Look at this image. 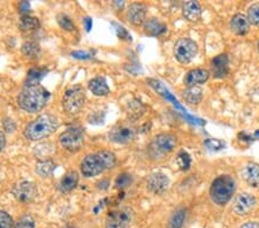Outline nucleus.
Instances as JSON below:
<instances>
[{"label": "nucleus", "instance_id": "nucleus-1", "mask_svg": "<svg viewBox=\"0 0 259 228\" xmlns=\"http://www.w3.org/2000/svg\"><path fill=\"white\" fill-rule=\"evenodd\" d=\"M49 91L40 84H27L18 96L20 109L28 113H37L47 106L50 99Z\"/></svg>", "mask_w": 259, "mask_h": 228}, {"label": "nucleus", "instance_id": "nucleus-2", "mask_svg": "<svg viewBox=\"0 0 259 228\" xmlns=\"http://www.w3.org/2000/svg\"><path fill=\"white\" fill-rule=\"evenodd\" d=\"M116 157L111 151H99L93 155H88L81 163V172L85 177L99 175L107 169L114 168Z\"/></svg>", "mask_w": 259, "mask_h": 228}, {"label": "nucleus", "instance_id": "nucleus-3", "mask_svg": "<svg viewBox=\"0 0 259 228\" xmlns=\"http://www.w3.org/2000/svg\"><path fill=\"white\" fill-rule=\"evenodd\" d=\"M58 127H59V120L57 117L51 114H43L27 124L24 129V136L28 140L36 142L54 134Z\"/></svg>", "mask_w": 259, "mask_h": 228}, {"label": "nucleus", "instance_id": "nucleus-4", "mask_svg": "<svg viewBox=\"0 0 259 228\" xmlns=\"http://www.w3.org/2000/svg\"><path fill=\"white\" fill-rule=\"evenodd\" d=\"M235 180L231 175H220L211 185V201L219 206L226 205L232 200L233 195L235 193Z\"/></svg>", "mask_w": 259, "mask_h": 228}, {"label": "nucleus", "instance_id": "nucleus-5", "mask_svg": "<svg viewBox=\"0 0 259 228\" xmlns=\"http://www.w3.org/2000/svg\"><path fill=\"white\" fill-rule=\"evenodd\" d=\"M178 145V139L172 134H159L152 139L151 143L149 145L150 155L154 158H159L175 150Z\"/></svg>", "mask_w": 259, "mask_h": 228}, {"label": "nucleus", "instance_id": "nucleus-6", "mask_svg": "<svg viewBox=\"0 0 259 228\" xmlns=\"http://www.w3.org/2000/svg\"><path fill=\"white\" fill-rule=\"evenodd\" d=\"M62 105L66 112L70 114H77L85 105V93L82 86L76 85L68 89L62 98Z\"/></svg>", "mask_w": 259, "mask_h": 228}, {"label": "nucleus", "instance_id": "nucleus-7", "mask_svg": "<svg viewBox=\"0 0 259 228\" xmlns=\"http://www.w3.org/2000/svg\"><path fill=\"white\" fill-rule=\"evenodd\" d=\"M59 142L65 150L78 152L84 145V132L81 127H69L60 135Z\"/></svg>", "mask_w": 259, "mask_h": 228}, {"label": "nucleus", "instance_id": "nucleus-8", "mask_svg": "<svg viewBox=\"0 0 259 228\" xmlns=\"http://www.w3.org/2000/svg\"><path fill=\"white\" fill-rule=\"evenodd\" d=\"M198 53V45L188 37H182L174 45V57L180 64H189Z\"/></svg>", "mask_w": 259, "mask_h": 228}, {"label": "nucleus", "instance_id": "nucleus-9", "mask_svg": "<svg viewBox=\"0 0 259 228\" xmlns=\"http://www.w3.org/2000/svg\"><path fill=\"white\" fill-rule=\"evenodd\" d=\"M133 215V210L129 207L111 211L107 215L105 228H128L132 223Z\"/></svg>", "mask_w": 259, "mask_h": 228}, {"label": "nucleus", "instance_id": "nucleus-10", "mask_svg": "<svg viewBox=\"0 0 259 228\" xmlns=\"http://www.w3.org/2000/svg\"><path fill=\"white\" fill-rule=\"evenodd\" d=\"M13 196L21 203H31L35 200L38 190L36 185L31 181H19L12 188Z\"/></svg>", "mask_w": 259, "mask_h": 228}, {"label": "nucleus", "instance_id": "nucleus-11", "mask_svg": "<svg viewBox=\"0 0 259 228\" xmlns=\"http://www.w3.org/2000/svg\"><path fill=\"white\" fill-rule=\"evenodd\" d=\"M135 128L131 124H118L110 131V140L118 144H127L135 139Z\"/></svg>", "mask_w": 259, "mask_h": 228}, {"label": "nucleus", "instance_id": "nucleus-12", "mask_svg": "<svg viewBox=\"0 0 259 228\" xmlns=\"http://www.w3.org/2000/svg\"><path fill=\"white\" fill-rule=\"evenodd\" d=\"M256 203L257 201L253 195L249 193H241L240 195H237L235 202H234V212L237 215H246L253 210Z\"/></svg>", "mask_w": 259, "mask_h": 228}, {"label": "nucleus", "instance_id": "nucleus-13", "mask_svg": "<svg viewBox=\"0 0 259 228\" xmlns=\"http://www.w3.org/2000/svg\"><path fill=\"white\" fill-rule=\"evenodd\" d=\"M146 186H148V189L151 193L156 195H161L168 189L169 179L166 174L161 172H156L152 173L151 175L148 177Z\"/></svg>", "mask_w": 259, "mask_h": 228}, {"label": "nucleus", "instance_id": "nucleus-14", "mask_svg": "<svg viewBox=\"0 0 259 228\" xmlns=\"http://www.w3.org/2000/svg\"><path fill=\"white\" fill-rule=\"evenodd\" d=\"M127 20L132 24L140 27L146 21V6L141 3H134L127 10Z\"/></svg>", "mask_w": 259, "mask_h": 228}, {"label": "nucleus", "instance_id": "nucleus-15", "mask_svg": "<svg viewBox=\"0 0 259 228\" xmlns=\"http://www.w3.org/2000/svg\"><path fill=\"white\" fill-rule=\"evenodd\" d=\"M229 60L227 55H219L211 61V74L215 78H224L228 74Z\"/></svg>", "mask_w": 259, "mask_h": 228}, {"label": "nucleus", "instance_id": "nucleus-16", "mask_svg": "<svg viewBox=\"0 0 259 228\" xmlns=\"http://www.w3.org/2000/svg\"><path fill=\"white\" fill-rule=\"evenodd\" d=\"M211 73L207 69L203 68H196L191 69L186 74L185 76V84L187 86H199L200 84H204L210 77Z\"/></svg>", "mask_w": 259, "mask_h": 228}, {"label": "nucleus", "instance_id": "nucleus-17", "mask_svg": "<svg viewBox=\"0 0 259 228\" xmlns=\"http://www.w3.org/2000/svg\"><path fill=\"white\" fill-rule=\"evenodd\" d=\"M231 30L235 35L243 36L246 35L250 30V22L248 16L241 13L235 14L231 20Z\"/></svg>", "mask_w": 259, "mask_h": 228}, {"label": "nucleus", "instance_id": "nucleus-18", "mask_svg": "<svg viewBox=\"0 0 259 228\" xmlns=\"http://www.w3.org/2000/svg\"><path fill=\"white\" fill-rule=\"evenodd\" d=\"M182 13L185 19L189 22H197L202 18V7L197 2L190 0V2H186L183 4Z\"/></svg>", "mask_w": 259, "mask_h": 228}, {"label": "nucleus", "instance_id": "nucleus-19", "mask_svg": "<svg viewBox=\"0 0 259 228\" xmlns=\"http://www.w3.org/2000/svg\"><path fill=\"white\" fill-rule=\"evenodd\" d=\"M143 27H144L145 34L149 36H153V37L164 35L167 31L166 24L162 23L160 20H158L156 18L146 19V21L143 24Z\"/></svg>", "mask_w": 259, "mask_h": 228}, {"label": "nucleus", "instance_id": "nucleus-20", "mask_svg": "<svg viewBox=\"0 0 259 228\" xmlns=\"http://www.w3.org/2000/svg\"><path fill=\"white\" fill-rule=\"evenodd\" d=\"M242 175L246 184L252 188H259V165L256 163H250L244 166Z\"/></svg>", "mask_w": 259, "mask_h": 228}, {"label": "nucleus", "instance_id": "nucleus-21", "mask_svg": "<svg viewBox=\"0 0 259 228\" xmlns=\"http://www.w3.org/2000/svg\"><path fill=\"white\" fill-rule=\"evenodd\" d=\"M89 90L93 93L95 96L104 97L110 94V86H108L105 78L103 77H95L89 81Z\"/></svg>", "mask_w": 259, "mask_h": 228}, {"label": "nucleus", "instance_id": "nucleus-22", "mask_svg": "<svg viewBox=\"0 0 259 228\" xmlns=\"http://www.w3.org/2000/svg\"><path fill=\"white\" fill-rule=\"evenodd\" d=\"M78 180H80L78 173L76 171H70L62 176V179L60 180L59 188L62 193L72 192V190H74L77 187Z\"/></svg>", "mask_w": 259, "mask_h": 228}, {"label": "nucleus", "instance_id": "nucleus-23", "mask_svg": "<svg viewBox=\"0 0 259 228\" xmlns=\"http://www.w3.org/2000/svg\"><path fill=\"white\" fill-rule=\"evenodd\" d=\"M182 97L190 105H198L203 99V90L200 86H188L182 93Z\"/></svg>", "mask_w": 259, "mask_h": 228}, {"label": "nucleus", "instance_id": "nucleus-24", "mask_svg": "<svg viewBox=\"0 0 259 228\" xmlns=\"http://www.w3.org/2000/svg\"><path fill=\"white\" fill-rule=\"evenodd\" d=\"M126 110H127V114L129 119L137 120L144 114L146 107L142 104L141 101H139V99H134V101L128 103Z\"/></svg>", "mask_w": 259, "mask_h": 228}, {"label": "nucleus", "instance_id": "nucleus-25", "mask_svg": "<svg viewBox=\"0 0 259 228\" xmlns=\"http://www.w3.org/2000/svg\"><path fill=\"white\" fill-rule=\"evenodd\" d=\"M22 53L23 56L28 58L30 60H36L38 59L40 56V47L38 43L33 40H28L26 43H23L22 45Z\"/></svg>", "mask_w": 259, "mask_h": 228}, {"label": "nucleus", "instance_id": "nucleus-26", "mask_svg": "<svg viewBox=\"0 0 259 228\" xmlns=\"http://www.w3.org/2000/svg\"><path fill=\"white\" fill-rule=\"evenodd\" d=\"M40 26L39 20L31 15H22L19 21V27L22 31H32L38 29Z\"/></svg>", "mask_w": 259, "mask_h": 228}, {"label": "nucleus", "instance_id": "nucleus-27", "mask_svg": "<svg viewBox=\"0 0 259 228\" xmlns=\"http://www.w3.org/2000/svg\"><path fill=\"white\" fill-rule=\"evenodd\" d=\"M54 168H56V164L52 160H40L36 165V173L39 174L41 177H48L52 175Z\"/></svg>", "mask_w": 259, "mask_h": 228}, {"label": "nucleus", "instance_id": "nucleus-28", "mask_svg": "<svg viewBox=\"0 0 259 228\" xmlns=\"http://www.w3.org/2000/svg\"><path fill=\"white\" fill-rule=\"evenodd\" d=\"M186 219V210L178 209L169 219L168 228H182Z\"/></svg>", "mask_w": 259, "mask_h": 228}, {"label": "nucleus", "instance_id": "nucleus-29", "mask_svg": "<svg viewBox=\"0 0 259 228\" xmlns=\"http://www.w3.org/2000/svg\"><path fill=\"white\" fill-rule=\"evenodd\" d=\"M47 73V69L33 68L28 73V81L29 84H39V81Z\"/></svg>", "mask_w": 259, "mask_h": 228}, {"label": "nucleus", "instance_id": "nucleus-30", "mask_svg": "<svg viewBox=\"0 0 259 228\" xmlns=\"http://www.w3.org/2000/svg\"><path fill=\"white\" fill-rule=\"evenodd\" d=\"M246 16H248L250 24H253V26L259 27V3L252 4V5L249 7L248 15Z\"/></svg>", "mask_w": 259, "mask_h": 228}, {"label": "nucleus", "instance_id": "nucleus-31", "mask_svg": "<svg viewBox=\"0 0 259 228\" xmlns=\"http://www.w3.org/2000/svg\"><path fill=\"white\" fill-rule=\"evenodd\" d=\"M177 163L179 165L180 169H182V171H187V169H189L191 165L190 156L188 155V152L186 151H180L177 158Z\"/></svg>", "mask_w": 259, "mask_h": 228}, {"label": "nucleus", "instance_id": "nucleus-32", "mask_svg": "<svg viewBox=\"0 0 259 228\" xmlns=\"http://www.w3.org/2000/svg\"><path fill=\"white\" fill-rule=\"evenodd\" d=\"M57 21L59 23V26L64 29V30L67 31H73L75 29V26L73 23V21L70 20L69 16H67L65 14H59L57 16Z\"/></svg>", "mask_w": 259, "mask_h": 228}, {"label": "nucleus", "instance_id": "nucleus-33", "mask_svg": "<svg viewBox=\"0 0 259 228\" xmlns=\"http://www.w3.org/2000/svg\"><path fill=\"white\" fill-rule=\"evenodd\" d=\"M204 144H205V147L211 151H219L221 149L226 147V143H225L224 141L217 139H207L205 142H204Z\"/></svg>", "mask_w": 259, "mask_h": 228}, {"label": "nucleus", "instance_id": "nucleus-34", "mask_svg": "<svg viewBox=\"0 0 259 228\" xmlns=\"http://www.w3.org/2000/svg\"><path fill=\"white\" fill-rule=\"evenodd\" d=\"M0 228H15L11 215L2 210H0Z\"/></svg>", "mask_w": 259, "mask_h": 228}, {"label": "nucleus", "instance_id": "nucleus-35", "mask_svg": "<svg viewBox=\"0 0 259 228\" xmlns=\"http://www.w3.org/2000/svg\"><path fill=\"white\" fill-rule=\"evenodd\" d=\"M15 228H35V220L30 215H24L16 222Z\"/></svg>", "mask_w": 259, "mask_h": 228}, {"label": "nucleus", "instance_id": "nucleus-36", "mask_svg": "<svg viewBox=\"0 0 259 228\" xmlns=\"http://www.w3.org/2000/svg\"><path fill=\"white\" fill-rule=\"evenodd\" d=\"M131 184H132V177L127 173L120 174V175L116 177V180H115L116 188H124V187H128Z\"/></svg>", "mask_w": 259, "mask_h": 228}, {"label": "nucleus", "instance_id": "nucleus-37", "mask_svg": "<svg viewBox=\"0 0 259 228\" xmlns=\"http://www.w3.org/2000/svg\"><path fill=\"white\" fill-rule=\"evenodd\" d=\"M72 56L73 58H75V59H78V60H88L90 59L91 58V53L89 52H83V51H75V52H72Z\"/></svg>", "mask_w": 259, "mask_h": 228}, {"label": "nucleus", "instance_id": "nucleus-38", "mask_svg": "<svg viewBox=\"0 0 259 228\" xmlns=\"http://www.w3.org/2000/svg\"><path fill=\"white\" fill-rule=\"evenodd\" d=\"M114 26H116V24H114ZM115 30H116V34H118V36L120 37V38H124V39H127V40H132V36L128 34V31L123 27L116 26Z\"/></svg>", "mask_w": 259, "mask_h": 228}, {"label": "nucleus", "instance_id": "nucleus-39", "mask_svg": "<svg viewBox=\"0 0 259 228\" xmlns=\"http://www.w3.org/2000/svg\"><path fill=\"white\" fill-rule=\"evenodd\" d=\"M19 8H20V12L23 15H28V12L30 11V4H29L28 2H22V3H20Z\"/></svg>", "mask_w": 259, "mask_h": 228}, {"label": "nucleus", "instance_id": "nucleus-40", "mask_svg": "<svg viewBox=\"0 0 259 228\" xmlns=\"http://www.w3.org/2000/svg\"><path fill=\"white\" fill-rule=\"evenodd\" d=\"M240 228H259V222L257 221H249L242 225Z\"/></svg>", "mask_w": 259, "mask_h": 228}, {"label": "nucleus", "instance_id": "nucleus-41", "mask_svg": "<svg viewBox=\"0 0 259 228\" xmlns=\"http://www.w3.org/2000/svg\"><path fill=\"white\" fill-rule=\"evenodd\" d=\"M6 145V138H5V134L0 130V152L4 150V148H5Z\"/></svg>", "mask_w": 259, "mask_h": 228}, {"label": "nucleus", "instance_id": "nucleus-42", "mask_svg": "<svg viewBox=\"0 0 259 228\" xmlns=\"http://www.w3.org/2000/svg\"><path fill=\"white\" fill-rule=\"evenodd\" d=\"M83 23H84L87 31H90L91 27H93V21H91V19H90V18H85V19H83Z\"/></svg>", "mask_w": 259, "mask_h": 228}, {"label": "nucleus", "instance_id": "nucleus-43", "mask_svg": "<svg viewBox=\"0 0 259 228\" xmlns=\"http://www.w3.org/2000/svg\"><path fill=\"white\" fill-rule=\"evenodd\" d=\"M254 135H256L257 138H259V130H257V131H256V134H254Z\"/></svg>", "mask_w": 259, "mask_h": 228}, {"label": "nucleus", "instance_id": "nucleus-44", "mask_svg": "<svg viewBox=\"0 0 259 228\" xmlns=\"http://www.w3.org/2000/svg\"><path fill=\"white\" fill-rule=\"evenodd\" d=\"M258 50H259V43H258Z\"/></svg>", "mask_w": 259, "mask_h": 228}]
</instances>
